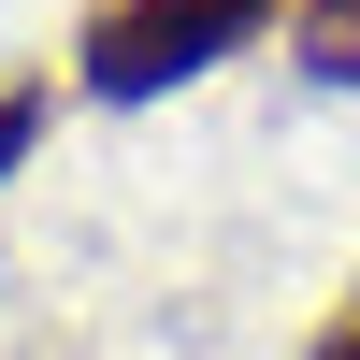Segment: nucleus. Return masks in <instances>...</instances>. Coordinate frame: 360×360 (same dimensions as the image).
<instances>
[{
	"mask_svg": "<svg viewBox=\"0 0 360 360\" xmlns=\"http://www.w3.org/2000/svg\"><path fill=\"white\" fill-rule=\"evenodd\" d=\"M29 144H44V86H0V173H15Z\"/></svg>",
	"mask_w": 360,
	"mask_h": 360,
	"instance_id": "obj_3",
	"label": "nucleus"
},
{
	"mask_svg": "<svg viewBox=\"0 0 360 360\" xmlns=\"http://www.w3.org/2000/svg\"><path fill=\"white\" fill-rule=\"evenodd\" d=\"M288 0H101L86 15V86L101 101H159V86L217 72L231 44H259Z\"/></svg>",
	"mask_w": 360,
	"mask_h": 360,
	"instance_id": "obj_1",
	"label": "nucleus"
},
{
	"mask_svg": "<svg viewBox=\"0 0 360 360\" xmlns=\"http://www.w3.org/2000/svg\"><path fill=\"white\" fill-rule=\"evenodd\" d=\"M317 360H360V303H346V317H332V332H317Z\"/></svg>",
	"mask_w": 360,
	"mask_h": 360,
	"instance_id": "obj_4",
	"label": "nucleus"
},
{
	"mask_svg": "<svg viewBox=\"0 0 360 360\" xmlns=\"http://www.w3.org/2000/svg\"><path fill=\"white\" fill-rule=\"evenodd\" d=\"M288 44H303L332 86H360V0H288Z\"/></svg>",
	"mask_w": 360,
	"mask_h": 360,
	"instance_id": "obj_2",
	"label": "nucleus"
}]
</instances>
